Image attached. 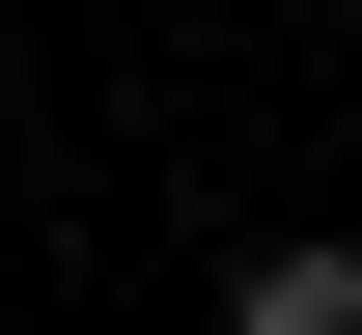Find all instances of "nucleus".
<instances>
[{
    "label": "nucleus",
    "mask_w": 362,
    "mask_h": 335,
    "mask_svg": "<svg viewBox=\"0 0 362 335\" xmlns=\"http://www.w3.org/2000/svg\"><path fill=\"white\" fill-rule=\"evenodd\" d=\"M251 335H362V251H251Z\"/></svg>",
    "instance_id": "1"
}]
</instances>
